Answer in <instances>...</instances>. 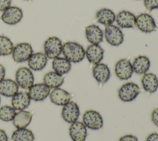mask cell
<instances>
[{"label": "cell", "instance_id": "cell-15", "mask_svg": "<svg viewBox=\"0 0 158 141\" xmlns=\"http://www.w3.org/2000/svg\"><path fill=\"white\" fill-rule=\"evenodd\" d=\"M104 51L99 45L91 44L85 50V56L88 62L94 65L101 62L104 57Z\"/></svg>", "mask_w": 158, "mask_h": 141}, {"label": "cell", "instance_id": "cell-22", "mask_svg": "<svg viewBox=\"0 0 158 141\" xmlns=\"http://www.w3.org/2000/svg\"><path fill=\"white\" fill-rule=\"evenodd\" d=\"M131 64L133 72L139 75L146 73L151 66L149 59L144 55H139L136 57Z\"/></svg>", "mask_w": 158, "mask_h": 141}, {"label": "cell", "instance_id": "cell-28", "mask_svg": "<svg viewBox=\"0 0 158 141\" xmlns=\"http://www.w3.org/2000/svg\"><path fill=\"white\" fill-rule=\"evenodd\" d=\"M35 135L33 132L27 128L17 129L11 135L12 141H34Z\"/></svg>", "mask_w": 158, "mask_h": 141}, {"label": "cell", "instance_id": "cell-11", "mask_svg": "<svg viewBox=\"0 0 158 141\" xmlns=\"http://www.w3.org/2000/svg\"><path fill=\"white\" fill-rule=\"evenodd\" d=\"M23 17L22 9L17 6H10L3 11L1 16V20L6 24L15 25L20 22Z\"/></svg>", "mask_w": 158, "mask_h": 141}, {"label": "cell", "instance_id": "cell-10", "mask_svg": "<svg viewBox=\"0 0 158 141\" xmlns=\"http://www.w3.org/2000/svg\"><path fill=\"white\" fill-rule=\"evenodd\" d=\"M114 70L116 76L123 80L131 78L133 73L132 64L129 59L126 58L118 60L115 65Z\"/></svg>", "mask_w": 158, "mask_h": 141}, {"label": "cell", "instance_id": "cell-39", "mask_svg": "<svg viewBox=\"0 0 158 141\" xmlns=\"http://www.w3.org/2000/svg\"><path fill=\"white\" fill-rule=\"evenodd\" d=\"M25 1H31V0H25Z\"/></svg>", "mask_w": 158, "mask_h": 141}, {"label": "cell", "instance_id": "cell-36", "mask_svg": "<svg viewBox=\"0 0 158 141\" xmlns=\"http://www.w3.org/2000/svg\"><path fill=\"white\" fill-rule=\"evenodd\" d=\"M0 141H8V137L6 132L0 129Z\"/></svg>", "mask_w": 158, "mask_h": 141}, {"label": "cell", "instance_id": "cell-21", "mask_svg": "<svg viewBox=\"0 0 158 141\" xmlns=\"http://www.w3.org/2000/svg\"><path fill=\"white\" fill-rule=\"evenodd\" d=\"M141 82L144 90L149 93H154L158 88V78L154 73L144 74Z\"/></svg>", "mask_w": 158, "mask_h": 141}, {"label": "cell", "instance_id": "cell-2", "mask_svg": "<svg viewBox=\"0 0 158 141\" xmlns=\"http://www.w3.org/2000/svg\"><path fill=\"white\" fill-rule=\"evenodd\" d=\"M140 88L135 82H129L123 83L118 89V96L123 102L133 101L139 94Z\"/></svg>", "mask_w": 158, "mask_h": 141}, {"label": "cell", "instance_id": "cell-34", "mask_svg": "<svg viewBox=\"0 0 158 141\" xmlns=\"http://www.w3.org/2000/svg\"><path fill=\"white\" fill-rule=\"evenodd\" d=\"M118 141H138V138L131 134H127L122 136Z\"/></svg>", "mask_w": 158, "mask_h": 141}, {"label": "cell", "instance_id": "cell-16", "mask_svg": "<svg viewBox=\"0 0 158 141\" xmlns=\"http://www.w3.org/2000/svg\"><path fill=\"white\" fill-rule=\"evenodd\" d=\"M94 79L101 84L106 83L110 77V71L108 66L104 63L99 62L95 64L92 70Z\"/></svg>", "mask_w": 158, "mask_h": 141}, {"label": "cell", "instance_id": "cell-29", "mask_svg": "<svg viewBox=\"0 0 158 141\" xmlns=\"http://www.w3.org/2000/svg\"><path fill=\"white\" fill-rule=\"evenodd\" d=\"M14 45L7 36L0 35V56H7L12 54Z\"/></svg>", "mask_w": 158, "mask_h": 141}, {"label": "cell", "instance_id": "cell-1", "mask_svg": "<svg viewBox=\"0 0 158 141\" xmlns=\"http://www.w3.org/2000/svg\"><path fill=\"white\" fill-rule=\"evenodd\" d=\"M62 53L65 58L73 63L81 62L85 57V50L83 46L74 41H67L63 44Z\"/></svg>", "mask_w": 158, "mask_h": 141}, {"label": "cell", "instance_id": "cell-5", "mask_svg": "<svg viewBox=\"0 0 158 141\" xmlns=\"http://www.w3.org/2000/svg\"><path fill=\"white\" fill-rule=\"evenodd\" d=\"M135 26L141 32L146 33L154 32L157 29L154 18L147 13H141L136 17Z\"/></svg>", "mask_w": 158, "mask_h": 141}, {"label": "cell", "instance_id": "cell-33", "mask_svg": "<svg viewBox=\"0 0 158 141\" xmlns=\"http://www.w3.org/2000/svg\"><path fill=\"white\" fill-rule=\"evenodd\" d=\"M12 0H0V11H4L10 6Z\"/></svg>", "mask_w": 158, "mask_h": 141}, {"label": "cell", "instance_id": "cell-37", "mask_svg": "<svg viewBox=\"0 0 158 141\" xmlns=\"http://www.w3.org/2000/svg\"><path fill=\"white\" fill-rule=\"evenodd\" d=\"M6 75V69L3 65L0 64V82L2 80Z\"/></svg>", "mask_w": 158, "mask_h": 141}, {"label": "cell", "instance_id": "cell-17", "mask_svg": "<svg viewBox=\"0 0 158 141\" xmlns=\"http://www.w3.org/2000/svg\"><path fill=\"white\" fill-rule=\"evenodd\" d=\"M71 94L67 90L60 87L53 88L49 93L51 101L58 106H64L70 101Z\"/></svg>", "mask_w": 158, "mask_h": 141}, {"label": "cell", "instance_id": "cell-30", "mask_svg": "<svg viewBox=\"0 0 158 141\" xmlns=\"http://www.w3.org/2000/svg\"><path fill=\"white\" fill-rule=\"evenodd\" d=\"M15 113V109L12 106H2L0 108V119L6 122L12 121Z\"/></svg>", "mask_w": 158, "mask_h": 141}, {"label": "cell", "instance_id": "cell-35", "mask_svg": "<svg viewBox=\"0 0 158 141\" xmlns=\"http://www.w3.org/2000/svg\"><path fill=\"white\" fill-rule=\"evenodd\" d=\"M146 141H158V133L152 132L148 135Z\"/></svg>", "mask_w": 158, "mask_h": 141}, {"label": "cell", "instance_id": "cell-6", "mask_svg": "<svg viewBox=\"0 0 158 141\" xmlns=\"http://www.w3.org/2000/svg\"><path fill=\"white\" fill-rule=\"evenodd\" d=\"M104 36L106 41L114 46L120 45L124 40L123 34L120 27L113 24L106 26Z\"/></svg>", "mask_w": 158, "mask_h": 141}, {"label": "cell", "instance_id": "cell-25", "mask_svg": "<svg viewBox=\"0 0 158 141\" xmlns=\"http://www.w3.org/2000/svg\"><path fill=\"white\" fill-rule=\"evenodd\" d=\"M115 14L110 9L102 8L97 11L96 14V21L105 26L112 25L115 21Z\"/></svg>", "mask_w": 158, "mask_h": 141}, {"label": "cell", "instance_id": "cell-38", "mask_svg": "<svg viewBox=\"0 0 158 141\" xmlns=\"http://www.w3.org/2000/svg\"><path fill=\"white\" fill-rule=\"evenodd\" d=\"M0 103H1V96H0Z\"/></svg>", "mask_w": 158, "mask_h": 141}, {"label": "cell", "instance_id": "cell-23", "mask_svg": "<svg viewBox=\"0 0 158 141\" xmlns=\"http://www.w3.org/2000/svg\"><path fill=\"white\" fill-rule=\"evenodd\" d=\"M18 92L19 85L14 80L4 79L0 82V95L6 97H12Z\"/></svg>", "mask_w": 158, "mask_h": 141}, {"label": "cell", "instance_id": "cell-12", "mask_svg": "<svg viewBox=\"0 0 158 141\" xmlns=\"http://www.w3.org/2000/svg\"><path fill=\"white\" fill-rule=\"evenodd\" d=\"M51 88L44 83L33 84L28 89V95L31 98L35 101H43L49 95Z\"/></svg>", "mask_w": 158, "mask_h": 141}, {"label": "cell", "instance_id": "cell-24", "mask_svg": "<svg viewBox=\"0 0 158 141\" xmlns=\"http://www.w3.org/2000/svg\"><path fill=\"white\" fill-rule=\"evenodd\" d=\"M32 113L25 110H20L15 113L12 120L13 124L17 129L26 128L31 122Z\"/></svg>", "mask_w": 158, "mask_h": 141}, {"label": "cell", "instance_id": "cell-8", "mask_svg": "<svg viewBox=\"0 0 158 141\" xmlns=\"http://www.w3.org/2000/svg\"><path fill=\"white\" fill-rule=\"evenodd\" d=\"M33 48L28 43H20L16 45L13 49L12 55L14 61L17 62H23L30 58L33 54Z\"/></svg>", "mask_w": 158, "mask_h": 141}, {"label": "cell", "instance_id": "cell-26", "mask_svg": "<svg viewBox=\"0 0 158 141\" xmlns=\"http://www.w3.org/2000/svg\"><path fill=\"white\" fill-rule=\"evenodd\" d=\"M43 82L50 88H59L63 84L64 77L54 71H50L44 75Z\"/></svg>", "mask_w": 158, "mask_h": 141}, {"label": "cell", "instance_id": "cell-32", "mask_svg": "<svg viewBox=\"0 0 158 141\" xmlns=\"http://www.w3.org/2000/svg\"><path fill=\"white\" fill-rule=\"evenodd\" d=\"M151 121L154 123V124L158 127V107L154 108L152 110L151 113Z\"/></svg>", "mask_w": 158, "mask_h": 141}, {"label": "cell", "instance_id": "cell-4", "mask_svg": "<svg viewBox=\"0 0 158 141\" xmlns=\"http://www.w3.org/2000/svg\"><path fill=\"white\" fill-rule=\"evenodd\" d=\"M63 44L57 36L49 37L44 43V54L49 59H54L60 56L62 51Z\"/></svg>", "mask_w": 158, "mask_h": 141}, {"label": "cell", "instance_id": "cell-3", "mask_svg": "<svg viewBox=\"0 0 158 141\" xmlns=\"http://www.w3.org/2000/svg\"><path fill=\"white\" fill-rule=\"evenodd\" d=\"M82 122L86 128L91 130H99L103 126V119L101 114L93 109L87 110L84 113Z\"/></svg>", "mask_w": 158, "mask_h": 141}, {"label": "cell", "instance_id": "cell-27", "mask_svg": "<svg viewBox=\"0 0 158 141\" xmlns=\"http://www.w3.org/2000/svg\"><path fill=\"white\" fill-rule=\"evenodd\" d=\"M52 67L54 72L60 75L67 74L71 69V62L64 57H57L53 59Z\"/></svg>", "mask_w": 158, "mask_h": 141}, {"label": "cell", "instance_id": "cell-7", "mask_svg": "<svg viewBox=\"0 0 158 141\" xmlns=\"http://www.w3.org/2000/svg\"><path fill=\"white\" fill-rule=\"evenodd\" d=\"M15 82L22 88L29 89L34 83L33 74L30 69L21 67L15 72Z\"/></svg>", "mask_w": 158, "mask_h": 141}, {"label": "cell", "instance_id": "cell-13", "mask_svg": "<svg viewBox=\"0 0 158 141\" xmlns=\"http://www.w3.org/2000/svg\"><path fill=\"white\" fill-rule=\"evenodd\" d=\"M69 135L72 141H85L87 137V128L79 121L71 123L69 127Z\"/></svg>", "mask_w": 158, "mask_h": 141}, {"label": "cell", "instance_id": "cell-18", "mask_svg": "<svg viewBox=\"0 0 158 141\" xmlns=\"http://www.w3.org/2000/svg\"><path fill=\"white\" fill-rule=\"evenodd\" d=\"M31 98L27 92L20 91L15 93L11 100L12 107L15 110H24L30 104Z\"/></svg>", "mask_w": 158, "mask_h": 141}, {"label": "cell", "instance_id": "cell-20", "mask_svg": "<svg viewBox=\"0 0 158 141\" xmlns=\"http://www.w3.org/2000/svg\"><path fill=\"white\" fill-rule=\"evenodd\" d=\"M48 62V58L42 52L33 53L28 59V65L31 70L38 71L44 68Z\"/></svg>", "mask_w": 158, "mask_h": 141}, {"label": "cell", "instance_id": "cell-9", "mask_svg": "<svg viewBox=\"0 0 158 141\" xmlns=\"http://www.w3.org/2000/svg\"><path fill=\"white\" fill-rule=\"evenodd\" d=\"M80 111L78 104L73 101H70L64 105L62 109L61 115L63 119L68 122L72 123L77 121L80 116Z\"/></svg>", "mask_w": 158, "mask_h": 141}, {"label": "cell", "instance_id": "cell-31", "mask_svg": "<svg viewBox=\"0 0 158 141\" xmlns=\"http://www.w3.org/2000/svg\"><path fill=\"white\" fill-rule=\"evenodd\" d=\"M144 5L148 11L158 9V0H144Z\"/></svg>", "mask_w": 158, "mask_h": 141}, {"label": "cell", "instance_id": "cell-19", "mask_svg": "<svg viewBox=\"0 0 158 141\" xmlns=\"http://www.w3.org/2000/svg\"><path fill=\"white\" fill-rule=\"evenodd\" d=\"M85 36L91 44L99 45L103 40L104 33L99 26L91 24L86 27Z\"/></svg>", "mask_w": 158, "mask_h": 141}, {"label": "cell", "instance_id": "cell-14", "mask_svg": "<svg viewBox=\"0 0 158 141\" xmlns=\"http://www.w3.org/2000/svg\"><path fill=\"white\" fill-rule=\"evenodd\" d=\"M115 21L120 28H131L135 26L136 16L130 11L123 10L117 14Z\"/></svg>", "mask_w": 158, "mask_h": 141}]
</instances>
